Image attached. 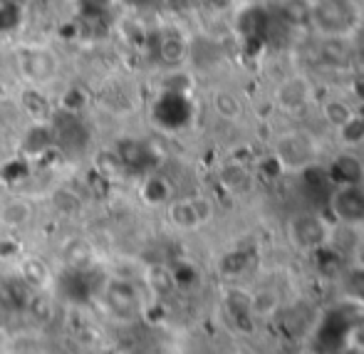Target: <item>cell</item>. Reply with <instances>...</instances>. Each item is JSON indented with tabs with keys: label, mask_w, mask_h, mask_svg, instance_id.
<instances>
[{
	"label": "cell",
	"mask_w": 364,
	"mask_h": 354,
	"mask_svg": "<svg viewBox=\"0 0 364 354\" xmlns=\"http://www.w3.org/2000/svg\"><path fill=\"white\" fill-rule=\"evenodd\" d=\"M362 5L357 0H310L307 30L320 40H352L362 28Z\"/></svg>",
	"instance_id": "1"
},
{
	"label": "cell",
	"mask_w": 364,
	"mask_h": 354,
	"mask_svg": "<svg viewBox=\"0 0 364 354\" xmlns=\"http://www.w3.org/2000/svg\"><path fill=\"white\" fill-rule=\"evenodd\" d=\"M320 156V144L310 132L302 129H288L275 136L273 141V159L283 171L300 173L310 168Z\"/></svg>",
	"instance_id": "2"
},
{
	"label": "cell",
	"mask_w": 364,
	"mask_h": 354,
	"mask_svg": "<svg viewBox=\"0 0 364 354\" xmlns=\"http://www.w3.org/2000/svg\"><path fill=\"white\" fill-rule=\"evenodd\" d=\"M285 235L290 245L300 253H315V250L330 248L332 225L330 220L317 211H297L285 223Z\"/></svg>",
	"instance_id": "3"
},
{
	"label": "cell",
	"mask_w": 364,
	"mask_h": 354,
	"mask_svg": "<svg viewBox=\"0 0 364 354\" xmlns=\"http://www.w3.org/2000/svg\"><path fill=\"white\" fill-rule=\"evenodd\" d=\"M273 104L283 114H305L315 104V82L305 72H292L283 77L273 90Z\"/></svg>",
	"instance_id": "4"
},
{
	"label": "cell",
	"mask_w": 364,
	"mask_h": 354,
	"mask_svg": "<svg viewBox=\"0 0 364 354\" xmlns=\"http://www.w3.org/2000/svg\"><path fill=\"white\" fill-rule=\"evenodd\" d=\"M15 60H18V72L28 80V85L35 87L53 80L60 70L58 55L43 45H23L15 50Z\"/></svg>",
	"instance_id": "5"
},
{
	"label": "cell",
	"mask_w": 364,
	"mask_h": 354,
	"mask_svg": "<svg viewBox=\"0 0 364 354\" xmlns=\"http://www.w3.org/2000/svg\"><path fill=\"white\" fill-rule=\"evenodd\" d=\"M330 211L340 225H364V183L335 186L330 196Z\"/></svg>",
	"instance_id": "6"
},
{
	"label": "cell",
	"mask_w": 364,
	"mask_h": 354,
	"mask_svg": "<svg viewBox=\"0 0 364 354\" xmlns=\"http://www.w3.org/2000/svg\"><path fill=\"white\" fill-rule=\"evenodd\" d=\"M166 218L173 228L183 230V233H191V230L203 228L196 206H193V198H176V201H168Z\"/></svg>",
	"instance_id": "7"
},
{
	"label": "cell",
	"mask_w": 364,
	"mask_h": 354,
	"mask_svg": "<svg viewBox=\"0 0 364 354\" xmlns=\"http://www.w3.org/2000/svg\"><path fill=\"white\" fill-rule=\"evenodd\" d=\"M320 114H322V119L327 122V127H332V129L337 132L342 124H347V122L357 114V109L347 97L332 95L320 102Z\"/></svg>",
	"instance_id": "8"
},
{
	"label": "cell",
	"mask_w": 364,
	"mask_h": 354,
	"mask_svg": "<svg viewBox=\"0 0 364 354\" xmlns=\"http://www.w3.org/2000/svg\"><path fill=\"white\" fill-rule=\"evenodd\" d=\"M332 178L335 186H347V183H362L364 181V166L355 154L345 151L342 156L335 159L332 163Z\"/></svg>",
	"instance_id": "9"
},
{
	"label": "cell",
	"mask_w": 364,
	"mask_h": 354,
	"mask_svg": "<svg viewBox=\"0 0 364 354\" xmlns=\"http://www.w3.org/2000/svg\"><path fill=\"white\" fill-rule=\"evenodd\" d=\"M33 218V206L30 201L25 198H10L0 206V225L10 230H18V228H25Z\"/></svg>",
	"instance_id": "10"
},
{
	"label": "cell",
	"mask_w": 364,
	"mask_h": 354,
	"mask_svg": "<svg viewBox=\"0 0 364 354\" xmlns=\"http://www.w3.org/2000/svg\"><path fill=\"white\" fill-rule=\"evenodd\" d=\"M211 107H213V112H216V117H220V119H225V122H235L243 117V102H240V97L230 90L213 92Z\"/></svg>",
	"instance_id": "11"
},
{
	"label": "cell",
	"mask_w": 364,
	"mask_h": 354,
	"mask_svg": "<svg viewBox=\"0 0 364 354\" xmlns=\"http://www.w3.org/2000/svg\"><path fill=\"white\" fill-rule=\"evenodd\" d=\"M278 13L290 28L307 30L310 25V0H278Z\"/></svg>",
	"instance_id": "12"
},
{
	"label": "cell",
	"mask_w": 364,
	"mask_h": 354,
	"mask_svg": "<svg viewBox=\"0 0 364 354\" xmlns=\"http://www.w3.org/2000/svg\"><path fill=\"white\" fill-rule=\"evenodd\" d=\"M141 198L149 206H161V203H168L171 198V186L164 176H149L139 188Z\"/></svg>",
	"instance_id": "13"
},
{
	"label": "cell",
	"mask_w": 364,
	"mask_h": 354,
	"mask_svg": "<svg viewBox=\"0 0 364 354\" xmlns=\"http://www.w3.org/2000/svg\"><path fill=\"white\" fill-rule=\"evenodd\" d=\"M335 134H337V139H340L342 146L350 149V151L357 146H362L364 144V114L362 112H357V114L352 117L347 124H342Z\"/></svg>",
	"instance_id": "14"
},
{
	"label": "cell",
	"mask_w": 364,
	"mask_h": 354,
	"mask_svg": "<svg viewBox=\"0 0 364 354\" xmlns=\"http://www.w3.org/2000/svg\"><path fill=\"white\" fill-rule=\"evenodd\" d=\"M60 104H63L68 112H80L82 107L87 104L85 90H82V87H70V90H65V95L60 97Z\"/></svg>",
	"instance_id": "15"
},
{
	"label": "cell",
	"mask_w": 364,
	"mask_h": 354,
	"mask_svg": "<svg viewBox=\"0 0 364 354\" xmlns=\"http://www.w3.org/2000/svg\"><path fill=\"white\" fill-rule=\"evenodd\" d=\"M193 198V206H196L198 211V218H201V223H211L213 220V213H216V208H213V201L208 196H191Z\"/></svg>",
	"instance_id": "16"
},
{
	"label": "cell",
	"mask_w": 364,
	"mask_h": 354,
	"mask_svg": "<svg viewBox=\"0 0 364 354\" xmlns=\"http://www.w3.org/2000/svg\"><path fill=\"white\" fill-rule=\"evenodd\" d=\"M208 5H211L213 10H228V8H233V0H208Z\"/></svg>",
	"instance_id": "17"
},
{
	"label": "cell",
	"mask_w": 364,
	"mask_h": 354,
	"mask_svg": "<svg viewBox=\"0 0 364 354\" xmlns=\"http://www.w3.org/2000/svg\"><path fill=\"white\" fill-rule=\"evenodd\" d=\"M5 345H8V335H5V330L0 327V352L5 350Z\"/></svg>",
	"instance_id": "18"
}]
</instances>
